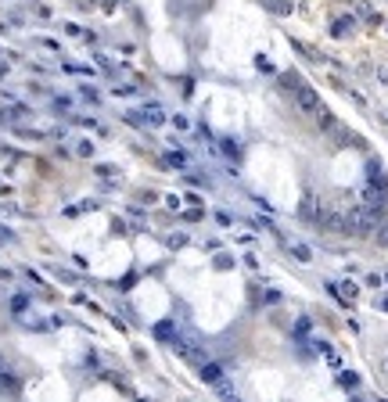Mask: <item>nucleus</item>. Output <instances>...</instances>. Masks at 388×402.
<instances>
[{"instance_id": "f257e3e1", "label": "nucleus", "mask_w": 388, "mask_h": 402, "mask_svg": "<svg viewBox=\"0 0 388 402\" xmlns=\"http://www.w3.org/2000/svg\"><path fill=\"white\" fill-rule=\"evenodd\" d=\"M295 104H299V112H302V115H317L320 108H323L313 86H299V90H295Z\"/></svg>"}, {"instance_id": "f03ea898", "label": "nucleus", "mask_w": 388, "mask_h": 402, "mask_svg": "<svg viewBox=\"0 0 388 402\" xmlns=\"http://www.w3.org/2000/svg\"><path fill=\"white\" fill-rule=\"evenodd\" d=\"M299 212H302V219H309V223H320V216H323V205L313 194H306L302 198V205H299Z\"/></svg>"}, {"instance_id": "7ed1b4c3", "label": "nucleus", "mask_w": 388, "mask_h": 402, "mask_svg": "<svg viewBox=\"0 0 388 402\" xmlns=\"http://www.w3.org/2000/svg\"><path fill=\"white\" fill-rule=\"evenodd\" d=\"M223 377H227V370L219 367V363H205V367H201V381H205V385H219Z\"/></svg>"}, {"instance_id": "20e7f679", "label": "nucleus", "mask_w": 388, "mask_h": 402, "mask_svg": "<svg viewBox=\"0 0 388 402\" xmlns=\"http://www.w3.org/2000/svg\"><path fill=\"white\" fill-rule=\"evenodd\" d=\"M219 151H223L227 158H241V144H237L234 136H223V140H219Z\"/></svg>"}, {"instance_id": "39448f33", "label": "nucleus", "mask_w": 388, "mask_h": 402, "mask_svg": "<svg viewBox=\"0 0 388 402\" xmlns=\"http://www.w3.org/2000/svg\"><path fill=\"white\" fill-rule=\"evenodd\" d=\"M155 337H159V341H173V337H176L173 334V319H162V323L155 327Z\"/></svg>"}, {"instance_id": "423d86ee", "label": "nucleus", "mask_w": 388, "mask_h": 402, "mask_svg": "<svg viewBox=\"0 0 388 402\" xmlns=\"http://www.w3.org/2000/svg\"><path fill=\"white\" fill-rule=\"evenodd\" d=\"M291 255H295L299 262H313V251L306 248V244H291Z\"/></svg>"}, {"instance_id": "0eeeda50", "label": "nucleus", "mask_w": 388, "mask_h": 402, "mask_svg": "<svg viewBox=\"0 0 388 402\" xmlns=\"http://www.w3.org/2000/svg\"><path fill=\"white\" fill-rule=\"evenodd\" d=\"M338 381H341V388H356V385H359V373H353V370H345V373H341Z\"/></svg>"}, {"instance_id": "6e6552de", "label": "nucleus", "mask_w": 388, "mask_h": 402, "mask_svg": "<svg viewBox=\"0 0 388 402\" xmlns=\"http://www.w3.org/2000/svg\"><path fill=\"white\" fill-rule=\"evenodd\" d=\"M349 29H356V22H349V18H338L335 22V36H345Z\"/></svg>"}, {"instance_id": "1a4fd4ad", "label": "nucleus", "mask_w": 388, "mask_h": 402, "mask_svg": "<svg viewBox=\"0 0 388 402\" xmlns=\"http://www.w3.org/2000/svg\"><path fill=\"white\" fill-rule=\"evenodd\" d=\"M216 391H219V395H223V399H234V385H230L227 377H223V381H219V385H216Z\"/></svg>"}, {"instance_id": "9d476101", "label": "nucleus", "mask_w": 388, "mask_h": 402, "mask_svg": "<svg viewBox=\"0 0 388 402\" xmlns=\"http://www.w3.org/2000/svg\"><path fill=\"white\" fill-rule=\"evenodd\" d=\"M169 162H173V166H187V154H183V151H173Z\"/></svg>"}, {"instance_id": "9b49d317", "label": "nucleus", "mask_w": 388, "mask_h": 402, "mask_svg": "<svg viewBox=\"0 0 388 402\" xmlns=\"http://www.w3.org/2000/svg\"><path fill=\"white\" fill-rule=\"evenodd\" d=\"M7 241H15V234H11V230H4V226H0V244H7Z\"/></svg>"}, {"instance_id": "f8f14e48", "label": "nucleus", "mask_w": 388, "mask_h": 402, "mask_svg": "<svg viewBox=\"0 0 388 402\" xmlns=\"http://www.w3.org/2000/svg\"><path fill=\"white\" fill-rule=\"evenodd\" d=\"M377 241H381V244H388V226H381V234H377Z\"/></svg>"}]
</instances>
